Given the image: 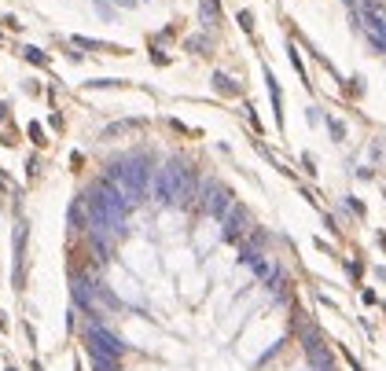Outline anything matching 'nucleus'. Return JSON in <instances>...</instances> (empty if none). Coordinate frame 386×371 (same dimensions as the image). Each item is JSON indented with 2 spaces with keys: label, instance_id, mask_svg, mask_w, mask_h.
<instances>
[{
  "label": "nucleus",
  "instance_id": "1",
  "mask_svg": "<svg viewBox=\"0 0 386 371\" xmlns=\"http://www.w3.org/2000/svg\"><path fill=\"white\" fill-rule=\"evenodd\" d=\"M22 55L33 63V67H48V55H44L41 48H22Z\"/></svg>",
  "mask_w": 386,
  "mask_h": 371
},
{
  "label": "nucleus",
  "instance_id": "2",
  "mask_svg": "<svg viewBox=\"0 0 386 371\" xmlns=\"http://www.w3.org/2000/svg\"><path fill=\"white\" fill-rule=\"evenodd\" d=\"M213 85H217V92H224V96H239V85H232V81L221 77V74L213 77Z\"/></svg>",
  "mask_w": 386,
  "mask_h": 371
},
{
  "label": "nucleus",
  "instance_id": "3",
  "mask_svg": "<svg viewBox=\"0 0 386 371\" xmlns=\"http://www.w3.org/2000/svg\"><path fill=\"white\" fill-rule=\"evenodd\" d=\"M30 140H33L37 147H44V144H48V140H44V129H41V125H37V122L30 125Z\"/></svg>",
  "mask_w": 386,
  "mask_h": 371
},
{
  "label": "nucleus",
  "instance_id": "4",
  "mask_svg": "<svg viewBox=\"0 0 386 371\" xmlns=\"http://www.w3.org/2000/svg\"><path fill=\"white\" fill-rule=\"evenodd\" d=\"M239 26H243V30H254V15L250 11H239Z\"/></svg>",
  "mask_w": 386,
  "mask_h": 371
},
{
  "label": "nucleus",
  "instance_id": "5",
  "mask_svg": "<svg viewBox=\"0 0 386 371\" xmlns=\"http://www.w3.org/2000/svg\"><path fill=\"white\" fill-rule=\"evenodd\" d=\"M202 11H206V15H213V18H217V11H221V7H217V0H202Z\"/></svg>",
  "mask_w": 386,
  "mask_h": 371
},
{
  "label": "nucleus",
  "instance_id": "6",
  "mask_svg": "<svg viewBox=\"0 0 386 371\" xmlns=\"http://www.w3.org/2000/svg\"><path fill=\"white\" fill-rule=\"evenodd\" d=\"M26 169H30V177H37V173H41V162L30 158V162H26Z\"/></svg>",
  "mask_w": 386,
  "mask_h": 371
},
{
  "label": "nucleus",
  "instance_id": "7",
  "mask_svg": "<svg viewBox=\"0 0 386 371\" xmlns=\"http://www.w3.org/2000/svg\"><path fill=\"white\" fill-rule=\"evenodd\" d=\"M7 110H11V107H7V103H0V122L7 118Z\"/></svg>",
  "mask_w": 386,
  "mask_h": 371
}]
</instances>
